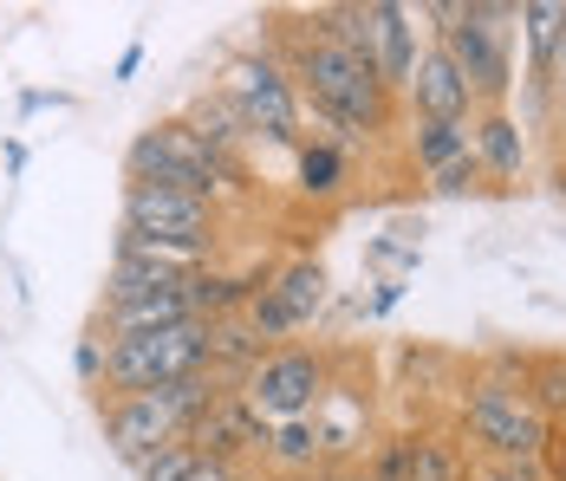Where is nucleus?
Returning <instances> with one entry per match:
<instances>
[{
	"instance_id": "nucleus-1",
	"label": "nucleus",
	"mask_w": 566,
	"mask_h": 481,
	"mask_svg": "<svg viewBox=\"0 0 566 481\" xmlns=\"http://www.w3.org/2000/svg\"><path fill=\"white\" fill-rule=\"evenodd\" d=\"M281 65H286V79H293V92L319 111V124H339V130H358V137H371V130L391 124L385 79L365 59H352L345 46H333L319 27L313 33H293V46H286Z\"/></svg>"
},
{
	"instance_id": "nucleus-2",
	"label": "nucleus",
	"mask_w": 566,
	"mask_h": 481,
	"mask_svg": "<svg viewBox=\"0 0 566 481\" xmlns=\"http://www.w3.org/2000/svg\"><path fill=\"white\" fill-rule=\"evenodd\" d=\"M124 189H182L222 209L234 196V163H216L182 117H157L124 144Z\"/></svg>"
},
{
	"instance_id": "nucleus-3",
	"label": "nucleus",
	"mask_w": 566,
	"mask_h": 481,
	"mask_svg": "<svg viewBox=\"0 0 566 481\" xmlns=\"http://www.w3.org/2000/svg\"><path fill=\"white\" fill-rule=\"evenodd\" d=\"M216 397H222V390L209 384V372L182 377V384H164V390H144V397H112V404H105V442H112L117 462L144 469L157 449L182 442Z\"/></svg>"
},
{
	"instance_id": "nucleus-4",
	"label": "nucleus",
	"mask_w": 566,
	"mask_h": 481,
	"mask_svg": "<svg viewBox=\"0 0 566 481\" xmlns=\"http://www.w3.org/2000/svg\"><path fill=\"white\" fill-rule=\"evenodd\" d=\"M462 429H469V442L482 449V462H547V449H554V436H560V429L521 397V384H509V377H475V384H469V397H462Z\"/></svg>"
},
{
	"instance_id": "nucleus-5",
	"label": "nucleus",
	"mask_w": 566,
	"mask_h": 481,
	"mask_svg": "<svg viewBox=\"0 0 566 481\" xmlns=\"http://www.w3.org/2000/svg\"><path fill=\"white\" fill-rule=\"evenodd\" d=\"M209 372V320L170 325V332H137V338H112L105 345V384L112 397H144L182 377Z\"/></svg>"
},
{
	"instance_id": "nucleus-6",
	"label": "nucleus",
	"mask_w": 566,
	"mask_h": 481,
	"mask_svg": "<svg viewBox=\"0 0 566 481\" xmlns=\"http://www.w3.org/2000/svg\"><path fill=\"white\" fill-rule=\"evenodd\" d=\"M216 92L241 111L248 137H268V144L300 150V92H293V79H286V65L274 53H234L222 65Z\"/></svg>"
},
{
	"instance_id": "nucleus-7",
	"label": "nucleus",
	"mask_w": 566,
	"mask_h": 481,
	"mask_svg": "<svg viewBox=\"0 0 566 481\" xmlns=\"http://www.w3.org/2000/svg\"><path fill=\"white\" fill-rule=\"evenodd\" d=\"M509 20H514V7H469L462 0V20L437 40L455 59V72L469 79V92H475L482 111L509 105V85H514V27Z\"/></svg>"
},
{
	"instance_id": "nucleus-8",
	"label": "nucleus",
	"mask_w": 566,
	"mask_h": 481,
	"mask_svg": "<svg viewBox=\"0 0 566 481\" xmlns=\"http://www.w3.org/2000/svg\"><path fill=\"white\" fill-rule=\"evenodd\" d=\"M333 390V365L326 352H306V345H274L254 372L241 377V397L268 417V424H300L326 404Z\"/></svg>"
},
{
	"instance_id": "nucleus-9",
	"label": "nucleus",
	"mask_w": 566,
	"mask_h": 481,
	"mask_svg": "<svg viewBox=\"0 0 566 481\" xmlns=\"http://www.w3.org/2000/svg\"><path fill=\"white\" fill-rule=\"evenodd\" d=\"M130 234H150V241H176V248H216L222 234V209L202 202V196H182V189H124V221Z\"/></svg>"
},
{
	"instance_id": "nucleus-10",
	"label": "nucleus",
	"mask_w": 566,
	"mask_h": 481,
	"mask_svg": "<svg viewBox=\"0 0 566 481\" xmlns=\"http://www.w3.org/2000/svg\"><path fill=\"white\" fill-rule=\"evenodd\" d=\"M365 65L385 79V92H403L417 72V13L391 0H365Z\"/></svg>"
},
{
	"instance_id": "nucleus-11",
	"label": "nucleus",
	"mask_w": 566,
	"mask_h": 481,
	"mask_svg": "<svg viewBox=\"0 0 566 481\" xmlns=\"http://www.w3.org/2000/svg\"><path fill=\"white\" fill-rule=\"evenodd\" d=\"M403 98L417 117H443V124H475V92H469V79L455 72V59L443 46H423L417 53V72H410V85H403Z\"/></svg>"
},
{
	"instance_id": "nucleus-12",
	"label": "nucleus",
	"mask_w": 566,
	"mask_h": 481,
	"mask_svg": "<svg viewBox=\"0 0 566 481\" xmlns=\"http://www.w3.org/2000/svg\"><path fill=\"white\" fill-rule=\"evenodd\" d=\"M469 150H475V163H482L489 182H514V176L527 169V130H521V117H514L509 105L475 111V124H469Z\"/></svg>"
},
{
	"instance_id": "nucleus-13",
	"label": "nucleus",
	"mask_w": 566,
	"mask_h": 481,
	"mask_svg": "<svg viewBox=\"0 0 566 481\" xmlns=\"http://www.w3.org/2000/svg\"><path fill=\"white\" fill-rule=\"evenodd\" d=\"M261 293L281 306V320L293 325V332H306V325L326 313V268H319L313 254H293V261H281V268L261 280Z\"/></svg>"
},
{
	"instance_id": "nucleus-14",
	"label": "nucleus",
	"mask_w": 566,
	"mask_h": 481,
	"mask_svg": "<svg viewBox=\"0 0 566 481\" xmlns=\"http://www.w3.org/2000/svg\"><path fill=\"white\" fill-rule=\"evenodd\" d=\"M196 320V300L189 293H144V300H117L98 306V332L105 338H137V332H170V325Z\"/></svg>"
},
{
	"instance_id": "nucleus-15",
	"label": "nucleus",
	"mask_w": 566,
	"mask_h": 481,
	"mask_svg": "<svg viewBox=\"0 0 566 481\" xmlns=\"http://www.w3.org/2000/svg\"><path fill=\"white\" fill-rule=\"evenodd\" d=\"M176 117L196 130V144H202L216 163H234V150L248 144V124H241V111L228 105L222 92H196V98L176 111Z\"/></svg>"
},
{
	"instance_id": "nucleus-16",
	"label": "nucleus",
	"mask_w": 566,
	"mask_h": 481,
	"mask_svg": "<svg viewBox=\"0 0 566 481\" xmlns=\"http://www.w3.org/2000/svg\"><path fill=\"white\" fill-rule=\"evenodd\" d=\"M514 27H521V46H527V79L547 98V65H554V46H560V33H566V0H521Z\"/></svg>"
},
{
	"instance_id": "nucleus-17",
	"label": "nucleus",
	"mask_w": 566,
	"mask_h": 481,
	"mask_svg": "<svg viewBox=\"0 0 566 481\" xmlns=\"http://www.w3.org/2000/svg\"><path fill=\"white\" fill-rule=\"evenodd\" d=\"M469 456L450 429H410L403 436V481H462Z\"/></svg>"
},
{
	"instance_id": "nucleus-18",
	"label": "nucleus",
	"mask_w": 566,
	"mask_h": 481,
	"mask_svg": "<svg viewBox=\"0 0 566 481\" xmlns=\"http://www.w3.org/2000/svg\"><path fill=\"white\" fill-rule=\"evenodd\" d=\"M268 358V345H261V332L241 320H209V372H228V377H248L254 365Z\"/></svg>"
},
{
	"instance_id": "nucleus-19",
	"label": "nucleus",
	"mask_w": 566,
	"mask_h": 481,
	"mask_svg": "<svg viewBox=\"0 0 566 481\" xmlns=\"http://www.w3.org/2000/svg\"><path fill=\"white\" fill-rule=\"evenodd\" d=\"M410 163L423 169V176H437V169H450L455 157H469V124H443V117H410Z\"/></svg>"
},
{
	"instance_id": "nucleus-20",
	"label": "nucleus",
	"mask_w": 566,
	"mask_h": 481,
	"mask_svg": "<svg viewBox=\"0 0 566 481\" xmlns=\"http://www.w3.org/2000/svg\"><path fill=\"white\" fill-rule=\"evenodd\" d=\"M358 424H365V404H358L345 384H333V390H326V404L313 410V436H319V449H333V456L358 449V442H365Z\"/></svg>"
},
{
	"instance_id": "nucleus-21",
	"label": "nucleus",
	"mask_w": 566,
	"mask_h": 481,
	"mask_svg": "<svg viewBox=\"0 0 566 481\" xmlns=\"http://www.w3.org/2000/svg\"><path fill=\"white\" fill-rule=\"evenodd\" d=\"M521 397L560 429L566 424V352H541V358H527V372H521Z\"/></svg>"
},
{
	"instance_id": "nucleus-22",
	"label": "nucleus",
	"mask_w": 566,
	"mask_h": 481,
	"mask_svg": "<svg viewBox=\"0 0 566 481\" xmlns=\"http://www.w3.org/2000/svg\"><path fill=\"white\" fill-rule=\"evenodd\" d=\"M293 176H300V196H339L345 189V150L319 144V137H300Z\"/></svg>"
},
{
	"instance_id": "nucleus-23",
	"label": "nucleus",
	"mask_w": 566,
	"mask_h": 481,
	"mask_svg": "<svg viewBox=\"0 0 566 481\" xmlns=\"http://www.w3.org/2000/svg\"><path fill=\"white\" fill-rule=\"evenodd\" d=\"M268 456H274L281 469H313V462H319V436H313V417L268 429Z\"/></svg>"
},
{
	"instance_id": "nucleus-24",
	"label": "nucleus",
	"mask_w": 566,
	"mask_h": 481,
	"mask_svg": "<svg viewBox=\"0 0 566 481\" xmlns=\"http://www.w3.org/2000/svg\"><path fill=\"white\" fill-rule=\"evenodd\" d=\"M430 189H437V196H475V189H489V176H482V163H475V150H469V157H455L450 169H437Z\"/></svg>"
},
{
	"instance_id": "nucleus-25",
	"label": "nucleus",
	"mask_w": 566,
	"mask_h": 481,
	"mask_svg": "<svg viewBox=\"0 0 566 481\" xmlns=\"http://www.w3.org/2000/svg\"><path fill=\"white\" fill-rule=\"evenodd\" d=\"M137 475L144 481H189L196 475V449H189V442H170V449H157Z\"/></svg>"
},
{
	"instance_id": "nucleus-26",
	"label": "nucleus",
	"mask_w": 566,
	"mask_h": 481,
	"mask_svg": "<svg viewBox=\"0 0 566 481\" xmlns=\"http://www.w3.org/2000/svg\"><path fill=\"white\" fill-rule=\"evenodd\" d=\"M72 372H78V384H85V390H98V384H105V332H98V325L72 345Z\"/></svg>"
},
{
	"instance_id": "nucleus-27",
	"label": "nucleus",
	"mask_w": 566,
	"mask_h": 481,
	"mask_svg": "<svg viewBox=\"0 0 566 481\" xmlns=\"http://www.w3.org/2000/svg\"><path fill=\"white\" fill-rule=\"evenodd\" d=\"M462 481H547V475H541V462H469Z\"/></svg>"
},
{
	"instance_id": "nucleus-28",
	"label": "nucleus",
	"mask_w": 566,
	"mask_h": 481,
	"mask_svg": "<svg viewBox=\"0 0 566 481\" xmlns=\"http://www.w3.org/2000/svg\"><path fill=\"white\" fill-rule=\"evenodd\" d=\"M371 261H397V268H417V261H423V248H417V241H391V234H385V241H371Z\"/></svg>"
},
{
	"instance_id": "nucleus-29",
	"label": "nucleus",
	"mask_w": 566,
	"mask_h": 481,
	"mask_svg": "<svg viewBox=\"0 0 566 481\" xmlns=\"http://www.w3.org/2000/svg\"><path fill=\"white\" fill-rule=\"evenodd\" d=\"M371 481H403V436H391L385 442V456H378V475Z\"/></svg>"
},
{
	"instance_id": "nucleus-30",
	"label": "nucleus",
	"mask_w": 566,
	"mask_h": 481,
	"mask_svg": "<svg viewBox=\"0 0 566 481\" xmlns=\"http://www.w3.org/2000/svg\"><path fill=\"white\" fill-rule=\"evenodd\" d=\"M397 300H403V280H378V293H371V313L385 320V313H391Z\"/></svg>"
},
{
	"instance_id": "nucleus-31",
	"label": "nucleus",
	"mask_w": 566,
	"mask_h": 481,
	"mask_svg": "<svg viewBox=\"0 0 566 481\" xmlns=\"http://www.w3.org/2000/svg\"><path fill=\"white\" fill-rule=\"evenodd\" d=\"M137 65H144V46H124V59H117V79H130Z\"/></svg>"
},
{
	"instance_id": "nucleus-32",
	"label": "nucleus",
	"mask_w": 566,
	"mask_h": 481,
	"mask_svg": "<svg viewBox=\"0 0 566 481\" xmlns=\"http://www.w3.org/2000/svg\"><path fill=\"white\" fill-rule=\"evenodd\" d=\"M547 462H554V481H566V442L554 436V449H547Z\"/></svg>"
},
{
	"instance_id": "nucleus-33",
	"label": "nucleus",
	"mask_w": 566,
	"mask_h": 481,
	"mask_svg": "<svg viewBox=\"0 0 566 481\" xmlns=\"http://www.w3.org/2000/svg\"><path fill=\"white\" fill-rule=\"evenodd\" d=\"M554 189H560V196H566V163H560V169H554Z\"/></svg>"
}]
</instances>
